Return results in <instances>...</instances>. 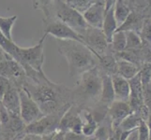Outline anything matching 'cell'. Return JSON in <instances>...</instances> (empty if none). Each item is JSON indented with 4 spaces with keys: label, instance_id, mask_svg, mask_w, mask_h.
<instances>
[{
    "label": "cell",
    "instance_id": "obj_39",
    "mask_svg": "<svg viewBox=\"0 0 151 140\" xmlns=\"http://www.w3.org/2000/svg\"><path fill=\"white\" fill-rule=\"evenodd\" d=\"M17 140H41V136L35 134H29L24 133L21 137H19Z\"/></svg>",
    "mask_w": 151,
    "mask_h": 140
},
{
    "label": "cell",
    "instance_id": "obj_34",
    "mask_svg": "<svg viewBox=\"0 0 151 140\" xmlns=\"http://www.w3.org/2000/svg\"><path fill=\"white\" fill-rule=\"evenodd\" d=\"M140 37L144 41L151 44V20L145 19L143 21L141 29L139 31Z\"/></svg>",
    "mask_w": 151,
    "mask_h": 140
},
{
    "label": "cell",
    "instance_id": "obj_15",
    "mask_svg": "<svg viewBox=\"0 0 151 140\" xmlns=\"http://www.w3.org/2000/svg\"><path fill=\"white\" fill-rule=\"evenodd\" d=\"M97 67L101 73L110 76L117 75V59L110 49H108L104 54L98 57Z\"/></svg>",
    "mask_w": 151,
    "mask_h": 140
},
{
    "label": "cell",
    "instance_id": "obj_7",
    "mask_svg": "<svg viewBox=\"0 0 151 140\" xmlns=\"http://www.w3.org/2000/svg\"><path fill=\"white\" fill-rule=\"evenodd\" d=\"M43 23L44 34L47 36L50 35L57 40H74L85 44L79 34L55 17H50L47 19L44 18Z\"/></svg>",
    "mask_w": 151,
    "mask_h": 140
},
{
    "label": "cell",
    "instance_id": "obj_26",
    "mask_svg": "<svg viewBox=\"0 0 151 140\" xmlns=\"http://www.w3.org/2000/svg\"><path fill=\"white\" fill-rule=\"evenodd\" d=\"M142 121L143 119L140 116V114L137 111H132L124 119L118 126L121 129V131H132L138 128Z\"/></svg>",
    "mask_w": 151,
    "mask_h": 140
},
{
    "label": "cell",
    "instance_id": "obj_41",
    "mask_svg": "<svg viewBox=\"0 0 151 140\" xmlns=\"http://www.w3.org/2000/svg\"><path fill=\"white\" fill-rule=\"evenodd\" d=\"M54 140H66V138H65V133L60 131V130H58L55 133V134Z\"/></svg>",
    "mask_w": 151,
    "mask_h": 140
},
{
    "label": "cell",
    "instance_id": "obj_35",
    "mask_svg": "<svg viewBox=\"0 0 151 140\" xmlns=\"http://www.w3.org/2000/svg\"><path fill=\"white\" fill-rule=\"evenodd\" d=\"M138 131V137L139 140H150V134L149 129L145 121H142L140 125L137 128Z\"/></svg>",
    "mask_w": 151,
    "mask_h": 140
},
{
    "label": "cell",
    "instance_id": "obj_24",
    "mask_svg": "<svg viewBox=\"0 0 151 140\" xmlns=\"http://www.w3.org/2000/svg\"><path fill=\"white\" fill-rule=\"evenodd\" d=\"M126 33L124 31H116L112 37L111 42L109 43V49L114 53H120L126 49Z\"/></svg>",
    "mask_w": 151,
    "mask_h": 140
},
{
    "label": "cell",
    "instance_id": "obj_36",
    "mask_svg": "<svg viewBox=\"0 0 151 140\" xmlns=\"http://www.w3.org/2000/svg\"><path fill=\"white\" fill-rule=\"evenodd\" d=\"M144 88V105L147 107L149 113L151 112V83Z\"/></svg>",
    "mask_w": 151,
    "mask_h": 140
},
{
    "label": "cell",
    "instance_id": "obj_45",
    "mask_svg": "<svg viewBox=\"0 0 151 140\" xmlns=\"http://www.w3.org/2000/svg\"><path fill=\"white\" fill-rule=\"evenodd\" d=\"M6 55H7V53H5V51L1 49V47H0V62H2L5 58H6Z\"/></svg>",
    "mask_w": 151,
    "mask_h": 140
},
{
    "label": "cell",
    "instance_id": "obj_23",
    "mask_svg": "<svg viewBox=\"0 0 151 140\" xmlns=\"http://www.w3.org/2000/svg\"><path fill=\"white\" fill-rule=\"evenodd\" d=\"M114 54L116 57V59L131 62V63H132V64L137 65L138 66H141L142 64L144 63L141 49L140 50L126 49V50L120 51V53H114Z\"/></svg>",
    "mask_w": 151,
    "mask_h": 140
},
{
    "label": "cell",
    "instance_id": "obj_27",
    "mask_svg": "<svg viewBox=\"0 0 151 140\" xmlns=\"http://www.w3.org/2000/svg\"><path fill=\"white\" fill-rule=\"evenodd\" d=\"M35 10H40L43 13L44 18L53 17L54 0H31Z\"/></svg>",
    "mask_w": 151,
    "mask_h": 140
},
{
    "label": "cell",
    "instance_id": "obj_43",
    "mask_svg": "<svg viewBox=\"0 0 151 140\" xmlns=\"http://www.w3.org/2000/svg\"><path fill=\"white\" fill-rule=\"evenodd\" d=\"M134 4L138 7H145L147 5V0H134Z\"/></svg>",
    "mask_w": 151,
    "mask_h": 140
},
{
    "label": "cell",
    "instance_id": "obj_12",
    "mask_svg": "<svg viewBox=\"0 0 151 140\" xmlns=\"http://www.w3.org/2000/svg\"><path fill=\"white\" fill-rule=\"evenodd\" d=\"M105 5L103 2H99L93 4L82 14L88 26L101 29L103 20L105 17Z\"/></svg>",
    "mask_w": 151,
    "mask_h": 140
},
{
    "label": "cell",
    "instance_id": "obj_19",
    "mask_svg": "<svg viewBox=\"0 0 151 140\" xmlns=\"http://www.w3.org/2000/svg\"><path fill=\"white\" fill-rule=\"evenodd\" d=\"M81 121H82L81 133L86 137L92 136L97 130L99 123L95 120V118L93 117L91 111L88 108H82Z\"/></svg>",
    "mask_w": 151,
    "mask_h": 140
},
{
    "label": "cell",
    "instance_id": "obj_16",
    "mask_svg": "<svg viewBox=\"0 0 151 140\" xmlns=\"http://www.w3.org/2000/svg\"><path fill=\"white\" fill-rule=\"evenodd\" d=\"M112 82L114 92V99L128 102L129 92H131L129 80L119 75H114L112 76Z\"/></svg>",
    "mask_w": 151,
    "mask_h": 140
},
{
    "label": "cell",
    "instance_id": "obj_46",
    "mask_svg": "<svg viewBox=\"0 0 151 140\" xmlns=\"http://www.w3.org/2000/svg\"><path fill=\"white\" fill-rule=\"evenodd\" d=\"M86 140H97V139H96V137L94 136H89V137H86Z\"/></svg>",
    "mask_w": 151,
    "mask_h": 140
},
{
    "label": "cell",
    "instance_id": "obj_28",
    "mask_svg": "<svg viewBox=\"0 0 151 140\" xmlns=\"http://www.w3.org/2000/svg\"><path fill=\"white\" fill-rule=\"evenodd\" d=\"M17 18H18L17 15H13L12 17H7V18L0 16V31L5 35V37L10 40H12V31Z\"/></svg>",
    "mask_w": 151,
    "mask_h": 140
},
{
    "label": "cell",
    "instance_id": "obj_4",
    "mask_svg": "<svg viewBox=\"0 0 151 140\" xmlns=\"http://www.w3.org/2000/svg\"><path fill=\"white\" fill-rule=\"evenodd\" d=\"M47 35L44 34L38 43L30 48H22L18 46V49L12 58L22 65L24 72L28 69H34L39 72H43V64L45 60L44 55V41Z\"/></svg>",
    "mask_w": 151,
    "mask_h": 140
},
{
    "label": "cell",
    "instance_id": "obj_29",
    "mask_svg": "<svg viewBox=\"0 0 151 140\" xmlns=\"http://www.w3.org/2000/svg\"><path fill=\"white\" fill-rule=\"evenodd\" d=\"M125 33H126V39H127L126 49L140 50L142 48L143 40L138 32H135V31H126Z\"/></svg>",
    "mask_w": 151,
    "mask_h": 140
},
{
    "label": "cell",
    "instance_id": "obj_2",
    "mask_svg": "<svg viewBox=\"0 0 151 140\" xmlns=\"http://www.w3.org/2000/svg\"><path fill=\"white\" fill-rule=\"evenodd\" d=\"M57 49L67 61L70 77H79L98 65L96 55L85 44L78 41L57 40Z\"/></svg>",
    "mask_w": 151,
    "mask_h": 140
},
{
    "label": "cell",
    "instance_id": "obj_11",
    "mask_svg": "<svg viewBox=\"0 0 151 140\" xmlns=\"http://www.w3.org/2000/svg\"><path fill=\"white\" fill-rule=\"evenodd\" d=\"M82 107L72 104L63 116L61 117L58 130L62 132H75L81 133L82 121H81Z\"/></svg>",
    "mask_w": 151,
    "mask_h": 140
},
{
    "label": "cell",
    "instance_id": "obj_1",
    "mask_svg": "<svg viewBox=\"0 0 151 140\" xmlns=\"http://www.w3.org/2000/svg\"><path fill=\"white\" fill-rule=\"evenodd\" d=\"M24 88L46 114H63L73 104L72 88L51 81L47 77L38 82L27 79Z\"/></svg>",
    "mask_w": 151,
    "mask_h": 140
},
{
    "label": "cell",
    "instance_id": "obj_3",
    "mask_svg": "<svg viewBox=\"0 0 151 140\" xmlns=\"http://www.w3.org/2000/svg\"><path fill=\"white\" fill-rule=\"evenodd\" d=\"M73 104L82 108H88L100 101L101 92V75L97 66L83 73L72 88Z\"/></svg>",
    "mask_w": 151,
    "mask_h": 140
},
{
    "label": "cell",
    "instance_id": "obj_6",
    "mask_svg": "<svg viewBox=\"0 0 151 140\" xmlns=\"http://www.w3.org/2000/svg\"><path fill=\"white\" fill-rule=\"evenodd\" d=\"M0 76L8 79L12 85L18 90L24 88L27 80V74L22 65L8 53L6 58L0 62Z\"/></svg>",
    "mask_w": 151,
    "mask_h": 140
},
{
    "label": "cell",
    "instance_id": "obj_33",
    "mask_svg": "<svg viewBox=\"0 0 151 140\" xmlns=\"http://www.w3.org/2000/svg\"><path fill=\"white\" fill-rule=\"evenodd\" d=\"M139 76L143 87L150 84L151 81V63H143L140 66Z\"/></svg>",
    "mask_w": 151,
    "mask_h": 140
},
{
    "label": "cell",
    "instance_id": "obj_37",
    "mask_svg": "<svg viewBox=\"0 0 151 140\" xmlns=\"http://www.w3.org/2000/svg\"><path fill=\"white\" fill-rule=\"evenodd\" d=\"M10 86H12V83L9 81V80L0 76V101L2 100L4 95L7 92Z\"/></svg>",
    "mask_w": 151,
    "mask_h": 140
},
{
    "label": "cell",
    "instance_id": "obj_5",
    "mask_svg": "<svg viewBox=\"0 0 151 140\" xmlns=\"http://www.w3.org/2000/svg\"><path fill=\"white\" fill-rule=\"evenodd\" d=\"M53 17L69 25L81 37L88 27V24L83 17V14L69 6L64 0H54Z\"/></svg>",
    "mask_w": 151,
    "mask_h": 140
},
{
    "label": "cell",
    "instance_id": "obj_38",
    "mask_svg": "<svg viewBox=\"0 0 151 140\" xmlns=\"http://www.w3.org/2000/svg\"><path fill=\"white\" fill-rule=\"evenodd\" d=\"M66 140H86V136H85L82 133L75 132H64Z\"/></svg>",
    "mask_w": 151,
    "mask_h": 140
},
{
    "label": "cell",
    "instance_id": "obj_44",
    "mask_svg": "<svg viewBox=\"0 0 151 140\" xmlns=\"http://www.w3.org/2000/svg\"><path fill=\"white\" fill-rule=\"evenodd\" d=\"M55 133H56V132H55ZM55 133L49 134H44V136H41V140H54V137H55Z\"/></svg>",
    "mask_w": 151,
    "mask_h": 140
},
{
    "label": "cell",
    "instance_id": "obj_18",
    "mask_svg": "<svg viewBox=\"0 0 151 140\" xmlns=\"http://www.w3.org/2000/svg\"><path fill=\"white\" fill-rule=\"evenodd\" d=\"M101 92L100 101L98 103H100L101 105L108 107V106L110 105L113 101L116 100L114 99L112 76L101 73Z\"/></svg>",
    "mask_w": 151,
    "mask_h": 140
},
{
    "label": "cell",
    "instance_id": "obj_47",
    "mask_svg": "<svg viewBox=\"0 0 151 140\" xmlns=\"http://www.w3.org/2000/svg\"><path fill=\"white\" fill-rule=\"evenodd\" d=\"M150 83H151V81H150Z\"/></svg>",
    "mask_w": 151,
    "mask_h": 140
},
{
    "label": "cell",
    "instance_id": "obj_13",
    "mask_svg": "<svg viewBox=\"0 0 151 140\" xmlns=\"http://www.w3.org/2000/svg\"><path fill=\"white\" fill-rule=\"evenodd\" d=\"M132 112L128 102L114 100L107 107V113L113 126H118L129 113Z\"/></svg>",
    "mask_w": 151,
    "mask_h": 140
},
{
    "label": "cell",
    "instance_id": "obj_40",
    "mask_svg": "<svg viewBox=\"0 0 151 140\" xmlns=\"http://www.w3.org/2000/svg\"><path fill=\"white\" fill-rule=\"evenodd\" d=\"M125 140H139L137 129H134V130H132V131L129 132V136H127V138L125 139Z\"/></svg>",
    "mask_w": 151,
    "mask_h": 140
},
{
    "label": "cell",
    "instance_id": "obj_32",
    "mask_svg": "<svg viewBox=\"0 0 151 140\" xmlns=\"http://www.w3.org/2000/svg\"><path fill=\"white\" fill-rule=\"evenodd\" d=\"M112 131V124L108 125L107 123H101L100 122L98 125V128L93 134L97 140H109L110 138V134Z\"/></svg>",
    "mask_w": 151,
    "mask_h": 140
},
{
    "label": "cell",
    "instance_id": "obj_30",
    "mask_svg": "<svg viewBox=\"0 0 151 140\" xmlns=\"http://www.w3.org/2000/svg\"><path fill=\"white\" fill-rule=\"evenodd\" d=\"M64 1L69 5V6L73 8L77 11H79L81 13H83L85 10H86L90 6H92L93 4H96L99 2L104 3V0H64Z\"/></svg>",
    "mask_w": 151,
    "mask_h": 140
},
{
    "label": "cell",
    "instance_id": "obj_9",
    "mask_svg": "<svg viewBox=\"0 0 151 140\" xmlns=\"http://www.w3.org/2000/svg\"><path fill=\"white\" fill-rule=\"evenodd\" d=\"M62 116L63 115H61V114L54 113L43 115L36 122L25 125L24 133L40 134V136L55 133L58 131L59 123Z\"/></svg>",
    "mask_w": 151,
    "mask_h": 140
},
{
    "label": "cell",
    "instance_id": "obj_20",
    "mask_svg": "<svg viewBox=\"0 0 151 140\" xmlns=\"http://www.w3.org/2000/svg\"><path fill=\"white\" fill-rule=\"evenodd\" d=\"M117 27H118V24L114 15V7H112L110 9H106L105 17H104L102 27H101V30L104 33V35H105L108 43L111 42L113 35L116 31Z\"/></svg>",
    "mask_w": 151,
    "mask_h": 140
},
{
    "label": "cell",
    "instance_id": "obj_31",
    "mask_svg": "<svg viewBox=\"0 0 151 140\" xmlns=\"http://www.w3.org/2000/svg\"><path fill=\"white\" fill-rule=\"evenodd\" d=\"M0 47L1 49L8 53L9 56L13 57L15 55L18 49V45L13 42V40H10L5 37V35L0 31Z\"/></svg>",
    "mask_w": 151,
    "mask_h": 140
},
{
    "label": "cell",
    "instance_id": "obj_42",
    "mask_svg": "<svg viewBox=\"0 0 151 140\" xmlns=\"http://www.w3.org/2000/svg\"><path fill=\"white\" fill-rule=\"evenodd\" d=\"M114 3H116V0H104V5H105L106 9L114 7Z\"/></svg>",
    "mask_w": 151,
    "mask_h": 140
},
{
    "label": "cell",
    "instance_id": "obj_14",
    "mask_svg": "<svg viewBox=\"0 0 151 140\" xmlns=\"http://www.w3.org/2000/svg\"><path fill=\"white\" fill-rule=\"evenodd\" d=\"M129 82L131 92L128 103L132 108V111H136L144 105V88L139 73L132 79L129 80Z\"/></svg>",
    "mask_w": 151,
    "mask_h": 140
},
{
    "label": "cell",
    "instance_id": "obj_22",
    "mask_svg": "<svg viewBox=\"0 0 151 140\" xmlns=\"http://www.w3.org/2000/svg\"><path fill=\"white\" fill-rule=\"evenodd\" d=\"M131 12L132 10L127 3V0H116L114 5V15L118 26L126 21Z\"/></svg>",
    "mask_w": 151,
    "mask_h": 140
},
{
    "label": "cell",
    "instance_id": "obj_25",
    "mask_svg": "<svg viewBox=\"0 0 151 140\" xmlns=\"http://www.w3.org/2000/svg\"><path fill=\"white\" fill-rule=\"evenodd\" d=\"M143 23V20L140 19L136 14L134 12H131L126 21L117 27L116 31H135V32H138L141 29Z\"/></svg>",
    "mask_w": 151,
    "mask_h": 140
},
{
    "label": "cell",
    "instance_id": "obj_21",
    "mask_svg": "<svg viewBox=\"0 0 151 140\" xmlns=\"http://www.w3.org/2000/svg\"><path fill=\"white\" fill-rule=\"evenodd\" d=\"M140 71V66L132 64L131 62L117 59V75L125 77L126 80H131L136 76Z\"/></svg>",
    "mask_w": 151,
    "mask_h": 140
},
{
    "label": "cell",
    "instance_id": "obj_17",
    "mask_svg": "<svg viewBox=\"0 0 151 140\" xmlns=\"http://www.w3.org/2000/svg\"><path fill=\"white\" fill-rule=\"evenodd\" d=\"M0 103L7 108L9 113L20 115V95L19 90L14 86H10L5 93Z\"/></svg>",
    "mask_w": 151,
    "mask_h": 140
},
{
    "label": "cell",
    "instance_id": "obj_8",
    "mask_svg": "<svg viewBox=\"0 0 151 140\" xmlns=\"http://www.w3.org/2000/svg\"><path fill=\"white\" fill-rule=\"evenodd\" d=\"M19 95H20V117L24 122L25 125L36 122L44 115L42 111L40 110L38 104L30 96V95L24 88H22V89L19 90Z\"/></svg>",
    "mask_w": 151,
    "mask_h": 140
},
{
    "label": "cell",
    "instance_id": "obj_10",
    "mask_svg": "<svg viewBox=\"0 0 151 140\" xmlns=\"http://www.w3.org/2000/svg\"><path fill=\"white\" fill-rule=\"evenodd\" d=\"M82 38L85 45L96 55L97 58L105 53L109 49L107 38L101 28L88 26L82 35Z\"/></svg>",
    "mask_w": 151,
    "mask_h": 140
}]
</instances>
